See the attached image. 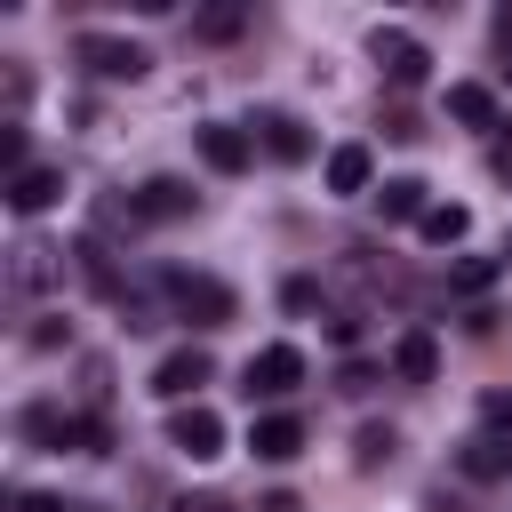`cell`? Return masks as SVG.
<instances>
[{"instance_id":"obj_30","label":"cell","mask_w":512,"mask_h":512,"mask_svg":"<svg viewBox=\"0 0 512 512\" xmlns=\"http://www.w3.org/2000/svg\"><path fill=\"white\" fill-rule=\"evenodd\" d=\"M496 32H504V80H512V16H496Z\"/></svg>"},{"instance_id":"obj_21","label":"cell","mask_w":512,"mask_h":512,"mask_svg":"<svg viewBox=\"0 0 512 512\" xmlns=\"http://www.w3.org/2000/svg\"><path fill=\"white\" fill-rule=\"evenodd\" d=\"M0 168H8V176H24V168H32V160H24V128H16V120H0Z\"/></svg>"},{"instance_id":"obj_17","label":"cell","mask_w":512,"mask_h":512,"mask_svg":"<svg viewBox=\"0 0 512 512\" xmlns=\"http://www.w3.org/2000/svg\"><path fill=\"white\" fill-rule=\"evenodd\" d=\"M376 208H384V216H392V224H408V216H416V224H424V208H432V200H424V184H416V176H392V184H384V192H376Z\"/></svg>"},{"instance_id":"obj_25","label":"cell","mask_w":512,"mask_h":512,"mask_svg":"<svg viewBox=\"0 0 512 512\" xmlns=\"http://www.w3.org/2000/svg\"><path fill=\"white\" fill-rule=\"evenodd\" d=\"M488 280H496L488 256H464V264H456V288H488Z\"/></svg>"},{"instance_id":"obj_19","label":"cell","mask_w":512,"mask_h":512,"mask_svg":"<svg viewBox=\"0 0 512 512\" xmlns=\"http://www.w3.org/2000/svg\"><path fill=\"white\" fill-rule=\"evenodd\" d=\"M240 24H248V8H232V0H224V8H200V16H192V32H200V40H232Z\"/></svg>"},{"instance_id":"obj_24","label":"cell","mask_w":512,"mask_h":512,"mask_svg":"<svg viewBox=\"0 0 512 512\" xmlns=\"http://www.w3.org/2000/svg\"><path fill=\"white\" fill-rule=\"evenodd\" d=\"M488 168L512 184V120H496V144H488Z\"/></svg>"},{"instance_id":"obj_22","label":"cell","mask_w":512,"mask_h":512,"mask_svg":"<svg viewBox=\"0 0 512 512\" xmlns=\"http://www.w3.org/2000/svg\"><path fill=\"white\" fill-rule=\"evenodd\" d=\"M480 424H488L496 440H512V392H488V400H480Z\"/></svg>"},{"instance_id":"obj_2","label":"cell","mask_w":512,"mask_h":512,"mask_svg":"<svg viewBox=\"0 0 512 512\" xmlns=\"http://www.w3.org/2000/svg\"><path fill=\"white\" fill-rule=\"evenodd\" d=\"M368 56L384 64V80H392V88H424V80H432L424 40H416V32H400V24H376V32H368Z\"/></svg>"},{"instance_id":"obj_15","label":"cell","mask_w":512,"mask_h":512,"mask_svg":"<svg viewBox=\"0 0 512 512\" xmlns=\"http://www.w3.org/2000/svg\"><path fill=\"white\" fill-rule=\"evenodd\" d=\"M256 128H264V152H272V160H304V152H312V136H304L296 112H264Z\"/></svg>"},{"instance_id":"obj_3","label":"cell","mask_w":512,"mask_h":512,"mask_svg":"<svg viewBox=\"0 0 512 512\" xmlns=\"http://www.w3.org/2000/svg\"><path fill=\"white\" fill-rule=\"evenodd\" d=\"M72 56H80L96 80H144V64H152L136 40H112V32H80V40H72Z\"/></svg>"},{"instance_id":"obj_26","label":"cell","mask_w":512,"mask_h":512,"mask_svg":"<svg viewBox=\"0 0 512 512\" xmlns=\"http://www.w3.org/2000/svg\"><path fill=\"white\" fill-rule=\"evenodd\" d=\"M280 304H288V312H312V304H320V280H288Z\"/></svg>"},{"instance_id":"obj_1","label":"cell","mask_w":512,"mask_h":512,"mask_svg":"<svg viewBox=\"0 0 512 512\" xmlns=\"http://www.w3.org/2000/svg\"><path fill=\"white\" fill-rule=\"evenodd\" d=\"M160 288H168V312H176V320H192V328H224V320L240 312V304H232V288H224V280H208V272H168Z\"/></svg>"},{"instance_id":"obj_7","label":"cell","mask_w":512,"mask_h":512,"mask_svg":"<svg viewBox=\"0 0 512 512\" xmlns=\"http://www.w3.org/2000/svg\"><path fill=\"white\" fill-rule=\"evenodd\" d=\"M208 376H216V360H208L200 344H184V352H168V360L152 368V392H160V400H176V408H192V392H200Z\"/></svg>"},{"instance_id":"obj_12","label":"cell","mask_w":512,"mask_h":512,"mask_svg":"<svg viewBox=\"0 0 512 512\" xmlns=\"http://www.w3.org/2000/svg\"><path fill=\"white\" fill-rule=\"evenodd\" d=\"M248 152H256V144H248L240 128H200V160H208L216 176H240V168H248Z\"/></svg>"},{"instance_id":"obj_11","label":"cell","mask_w":512,"mask_h":512,"mask_svg":"<svg viewBox=\"0 0 512 512\" xmlns=\"http://www.w3.org/2000/svg\"><path fill=\"white\" fill-rule=\"evenodd\" d=\"M56 200H64V176H56V168L8 176V208H16V216H40V208H56Z\"/></svg>"},{"instance_id":"obj_9","label":"cell","mask_w":512,"mask_h":512,"mask_svg":"<svg viewBox=\"0 0 512 512\" xmlns=\"http://www.w3.org/2000/svg\"><path fill=\"white\" fill-rule=\"evenodd\" d=\"M248 448H256L264 464H288V456L304 448V424H296L288 408H272V416H256V424H248Z\"/></svg>"},{"instance_id":"obj_10","label":"cell","mask_w":512,"mask_h":512,"mask_svg":"<svg viewBox=\"0 0 512 512\" xmlns=\"http://www.w3.org/2000/svg\"><path fill=\"white\" fill-rule=\"evenodd\" d=\"M392 376H400V384H432V376H440V344H432V328H408V336L392 344Z\"/></svg>"},{"instance_id":"obj_4","label":"cell","mask_w":512,"mask_h":512,"mask_svg":"<svg viewBox=\"0 0 512 512\" xmlns=\"http://www.w3.org/2000/svg\"><path fill=\"white\" fill-rule=\"evenodd\" d=\"M240 376H248V400H288V392L304 384V352H296V344H264Z\"/></svg>"},{"instance_id":"obj_31","label":"cell","mask_w":512,"mask_h":512,"mask_svg":"<svg viewBox=\"0 0 512 512\" xmlns=\"http://www.w3.org/2000/svg\"><path fill=\"white\" fill-rule=\"evenodd\" d=\"M504 256H512V232H504Z\"/></svg>"},{"instance_id":"obj_29","label":"cell","mask_w":512,"mask_h":512,"mask_svg":"<svg viewBox=\"0 0 512 512\" xmlns=\"http://www.w3.org/2000/svg\"><path fill=\"white\" fill-rule=\"evenodd\" d=\"M256 512H304V504H296V496H288V488H280V496H264V504H256Z\"/></svg>"},{"instance_id":"obj_14","label":"cell","mask_w":512,"mask_h":512,"mask_svg":"<svg viewBox=\"0 0 512 512\" xmlns=\"http://www.w3.org/2000/svg\"><path fill=\"white\" fill-rule=\"evenodd\" d=\"M456 464H464L472 480H504V472H512V440H496V432H472Z\"/></svg>"},{"instance_id":"obj_27","label":"cell","mask_w":512,"mask_h":512,"mask_svg":"<svg viewBox=\"0 0 512 512\" xmlns=\"http://www.w3.org/2000/svg\"><path fill=\"white\" fill-rule=\"evenodd\" d=\"M16 512H64V504H56V496H40V488H24V496H16Z\"/></svg>"},{"instance_id":"obj_13","label":"cell","mask_w":512,"mask_h":512,"mask_svg":"<svg viewBox=\"0 0 512 512\" xmlns=\"http://www.w3.org/2000/svg\"><path fill=\"white\" fill-rule=\"evenodd\" d=\"M368 176H376V160H368V144H336L328 152V192H368Z\"/></svg>"},{"instance_id":"obj_28","label":"cell","mask_w":512,"mask_h":512,"mask_svg":"<svg viewBox=\"0 0 512 512\" xmlns=\"http://www.w3.org/2000/svg\"><path fill=\"white\" fill-rule=\"evenodd\" d=\"M176 512H224V496H176Z\"/></svg>"},{"instance_id":"obj_8","label":"cell","mask_w":512,"mask_h":512,"mask_svg":"<svg viewBox=\"0 0 512 512\" xmlns=\"http://www.w3.org/2000/svg\"><path fill=\"white\" fill-rule=\"evenodd\" d=\"M128 200H136V216H144V224H184V216L200 208V192H192V184H176V176H152V184H136Z\"/></svg>"},{"instance_id":"obj_20","label":"cell","mask_w":512,"mask_h":512,"mask_svg":"<svg viewBox=\"0 0 512 512\" xmlns=\"http://www.w3.org/2000/svg\"><path fill=\"white\" fill-rule=\"evenodd\" d=\"M352 448H360V464L376 472V464H392V448H400V440H392V424H360V440H352Z\"/></svg>"},{"instance_id":"obj_18","label":"cell","mask_w":512,"mask_h":512,"mask_svg":"<svg viewBox=\"0 0 512 512\" xmlns=\"http://www.w3.org/2000/svg\"><path fill=\"white\" fill-rule=\"evenodd\" d=\"M464 232H472V208H456V200H432V208H424V240H432V248H456Z\"/></svg>"},{"instance_id":"obj_6","label":"cell","mask_w":512,"mask_h":512,"mask_svg":"<svg viewBox=\"0 0 512 512\" xmlns=\"http://www.w3.org/2000/svg\"><path fill=\"white\" fill-rule=\"evenodd\" d=\"M168 448H176V456H192V464L224 456V416H216V408H200V400H192V408H176V416H168Z\"/></svg>"},{"instance_id":"obj_23","label":"cell","mask_w":512,"mask_h":512,"mask_svg":"<svg viewBox=\"0 0 512 512\" xmlns=\"http://www.w3.org/2000/svg\"><path fill=\"white\" fill-rule=\"evenodd\" d=\"M384 136H392V144H416L424 128H416V112H408V104H392V112H384Z\"/></svg>"},{"instance_id":"obj_16","label":"cell","mask_w":512,"mask_h":512,"mask_svg":"<svg viewBox=\"0 0 512 512\" xmlns=\"http://www.w3.org/2000/svg\"><path fill=\"white\" fill-rule=\"evenodd\" d=\"M448 120H464V128H496V96H488L480 80H456V88H448Z\"/></svg>"},{"instance_id":"obj_5","label":"cell","mask_w":512,"mask_h":512,"mask_svg":"<svg viewBox=\"0 0 512 512\" xmlns=\"http://www.w3.org/2000/svg\"><path fill=\"white\" fill-rule=\"evenodd\" d=\"M64 280V248H48V240H16L8 248V288L16 296H48Z\"/></svg>"}]
</instances>
